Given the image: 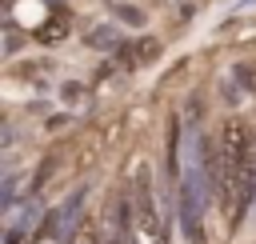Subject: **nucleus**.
<instances>
[{
  "label": "nucleus",
  "instance_id": "nucleus-1",
  "mask_svg": "<svg viewBox=\"0 0 256 244\" xmlns=\"http://www.w3.org/2000/svg\"><path fill=\"white\" fill-rule=\"evenodd\" d=\"M128 196H132V208H136V224H140V232H144L148 240H164V220H160V212H156V188H152V168H148V164L136 168Z\"/></svg>",
  "mask_w": 256,
  "mask_h": 244
},
{
  "label": "nucleus",
  "instance_id": "nucleus-2",
  "mask_svg": "<svg viewBox=\"0 0 256 244\" xmlns=\"http://www.w3.org/2000/svg\"><path fill=\"white\" fill-rule=\"evenodd\" d=\"M180 224H184V236H188V244H208V240H204V220H200L196 176H188V180H184V188H180Z\"/></svg>",
  "mask_w": 256,
  "mask_h": 244
},
{
  "label": "nucleus",
  "instance_id": "nucleus-3",
  "mask_svg": "<svg viewBox=\"0 0 256 244\" xmlns=\"http://www.w3.org/2000/svg\"><path fill=\"white\" fill-rule=\"evenodd\" d=\"M160 52H164V44H160L156 36H132V40H124V44L116 48V60H120L124 68H144V64L160 60Z\"/></svg>",
  "mask_w": 256,
  "mask_h": 244
},
{
  "label": "nucleus",
  "instance_id": "nucleus-4",
  "mask_svg": "<svg viewBox=\"0 0 256 244\" xmlns=\"http://www.w3.org/2000/svg\"><path fill=\"white\" fill-rule=\"evenodd\" d=\"M84 44H88V48H112V52L120 48V40H116V28H112V24H100V28H92V32L84 36Z\"/></svg>",
  "mask_w": 256,
  "mask_h": 244
},
{
  "label": "nucleus",
  "instance_id": "nucleus-5",
  "mask_svg": "<svg viewBox=\"0 0 256 244\" xmlns=\"http://www.w3.org/2000/svg\"><path fill=\"white\" fill-rule=\"evenodd\" d=\"M176 152H180V124H168V144H164V160H168V176H176Z\"/></svg>",
  "mask_w": 256,
  "mask_h": 244
},
{
  "label": "nucleus",
  "instance_id": "nucleus-6",
  "mask_svg": "<svg viewBox=\"0 0 256 244\" xmlns=\"http://www.w3.org/2000/svg\"><path fill=\"white\" fill-rule=\"evenodd\" d=\"M104 244H136V228H132V220H120V228H116Z\"/></svg>",
  "mask_w": 256,
  "mask_h": 244
},
{
  "label": "nucleus",
  "instance_id": "nucleus-7",
  "mask_svg": "<svg viewBox=\"0 0 256 244\" xmlns=\"http://www.w3.org/2000/svg\"><path fill=\"white\" fill-rule=\"evenodd\" d=\"M52 172H56V160L48 156V160H44V164L36 168V176H32V192H40V188L48 184V176H52Z\"/></svg>",
  "mask_w": 256,
  "mask_h": 244
},
{
  "label": "nucleus",
  "instance_id": "nucleus-8",
  "mask_svg": "<svg viewBox=\"0 0 256 244\" xmlns=\"http://www.w3.org/2000/svg\"><path fill=\"white\" fill-rule=\"evenodd\" d=\"M60 100H68V104H80V100H84V84H76V80H68V84L60 88Z\"/></svg>",
  "mask_w": 256,
  "mask_h": 244
},
{
  "label": "nucleus",
  "instance_id": "nucleus-9",
  "mask_svg": "<svg viewBox=\"0 0 256 244\" xmlns=\"http://www.w3.org/2000/svg\"><path fill=\"white\" fill-rule=\"evenodd\" d=\"M116 16H120V20H128V24H144V12H140V8H132V4H120V8H116Z\"/></svg>",
  "mask_w": 256,
  "mask_h": 244
},
{
  "label": "nucleus",
  "instance_id": "nucleus-10",
  "mask_svg": "<svg viewBox=\"0 0 256 244\" xmlns=\"http://www.w3.org/2000/svg\"><path fill=\"white\" fill-rule=\"evenodd\" d=\"M8 244H20V232H16V228L8 232Z\"/></svg>",
  "mask_w": 256,
  "mask_h": 244
}]
</instances>
